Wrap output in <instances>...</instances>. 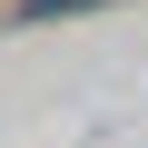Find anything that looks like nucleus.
Instances as JSON below:
<instances>
[{"label":"nucleus","mask_w":148,"mask_h":148,"mask_svg":"<svg viewBox=\"0 0 148 148\" xmlns=\"http://www.w3.org/2000/svg\"><path fill=\"white\" fill-rule=\"evenodd\" d=\"M79 10H99V0H20V30H40V20H79Z\"/></svg>","instance_id":"1"}]
</instances>
